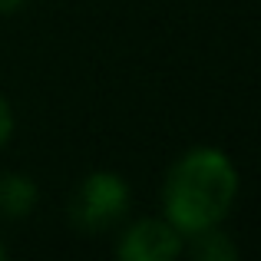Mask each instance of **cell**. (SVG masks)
<instances>
[{"label":"cell","instance_id":"obj_1","mask_svg":"<svg viewBox=\"0 0 261 261\" xmlns=\"http://www.w3.org/2000/svg\"><path fill=\"white\" fill-rule=\"evenodd\" d=\"M235 195H238V172L231 159L222 149L198 146L169 169L166 189H162L166 222L178 235L215 228L231 212Z\"/></svg>","mask_w":261,"mask_h":261},{"label":"cell","instance_id":"obj_2","mask_svg":"<svg viewBox=\"0 0 261 261\" xmlns=\"http://www.w3.org/2000/svg\"><path fill=\"white\" fill-rule=\"evenodd\" d=\"M129 208V189L113 172H93L76 185L70 198V222L86 235L106 231L126 215Z\"/></svg>","mask_w":261,"mask_h":261},{"label":"cell","instance_id":"obj_3","mask_svg":"<svg viewBox=\"0 0 261 261\" xmlns=\"http://www.w3.org/2000/svg\"><path fill=\"white\" fill-rule=\"evenodd\" d=\"M119 258L126 261H169L182 251V235L169 222L142 218L119 238Z\"/></svg>","mask_w":261,"mask_h":261},{"label":"cell","instance_id":"obj_4","mask_svg":"<svg viewBox=\"0 0 261 261\" xmlns=\"http://www.w3.org/2000/svg\"><path fill=\"white\" fill-rule=\"evenodd\" d=\"M37 205V185L27 175H0V218H23Z\"/></svg>","mask_w":261,"mask_h":261},{"label":"cell","instance_id":"obj_5","mask_svg":"<svg viewBox=\"0 0 261 261\" xmlns=\"http://www.w3.org/2000/svg\"><path fill=\"white\" fill-rule=\"evenodd\" d=\"M189 238H192L189 251H192V258H198V261H231V258H238L235 242H231L225 231H218V225L215 228H205V231H195V235H189Z\"/></svg>","mask_w":261,"mask_h":261},{"label":"cell","instance_id":"obj_6","mask_svg":"<svg viewBox=\"0 0 261 261\" xmlns=\"http://www.w3.org/2000/svg\"><path fill=\"white\" fill-rule=\"evenodd\" d=\"M10 129H13V113H10V102L0 96V146L10 139Z\"/></svg>","mask_w":261,"mask_h":261},{"label":"cell","instance_id":"obj_7","mask_svg":"<svg viewBox=\"0 0 261 261\" xmlns=\"http://www.w3.org/2000/svg\"><path fill=\"white\" fill-rule=\"evenodd\" d=\"M23 7V0H0V13H13Z\"/></svg>","mask_w":261,"mask_h":261},{"label":"cell","instance_id":"obj_8","mask_svg":"<svg viewBox=\"0 0 261 261\" xmlns=\"http://www.w3.org/2000/svg\"><path fill=\"white\" fill-rule=\"evenodd\" d=\"M4 255H7V251H4V245H0V258H4Z\"/></svg>","mask_w":261,"mask_h":261}]
</instances>
